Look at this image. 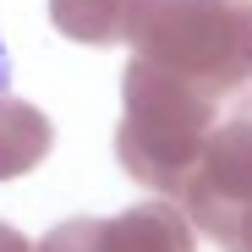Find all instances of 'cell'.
Wrapping results in <instances>:
<instances>
[{
    "mask_svg": "<svg viewBox=\"0 0 252 252\" xmlns=\"http://www.w3.org/2000/svg\"><path fill=\"white\" fill-rule=\"evenodd\" d=\"M33 252H110V220H66L44 241H33Z\"/></svg>",
    "mask_w": 252,
    "mask_h": 252,
    "instance_id": "cell-8",
    "label": "cell"
},
{
    "mask_svg": "<svg viewBox=\"0 0 252 252\" xmlns=\"http://www.w3.org/2000/svg\"><path fill=\"white\" fill-rule=\"evenodd\" d=\"M50 22L77 44H121L126 0H50Z\"/></svg>",
    "mask_w": 252,
    "mask_h": 252,
    "instance_id": "cell-6",
    "label": "cell"
},
{
    "mask_svg": "<svg viewBox=\"0 0 252 252\" xmlns=\"http://www.w3.org/2000/svg\"><path fill=\"white\" fill-rule=\"evenodd\" d=\"M236 203H252V88H241L230 110L214 121V132L197 154V170L181 192L187 220L208 214V208H236Z\"/></svg>",
    "mask_w": 252,
    "mask_h": 252,
    "instance_id": "cell-3",
    "label": "cell"
},
{
    "mask_svg": "<svg viewBox=\"0 0 252 252\" xmlns=\"http://www.w3.org/2000/svg\"><path fill=\"white\" fill-rule=\"evenodd\" d=\"M192 230H203L208 241H220V252H252V203L192 214Z\"/></svg>",
    "mask_w": 252,
    "mask_h": 252,
    "instance_id": "cell-7",
    "label": "cell"
},
{
    "mask_svg": "<svg viewBox=\"0 0 252 252\" xmlns=\"http://www.w3.org/2000/svg\"><path fill=\"white\" fill-rule=\"evenodd\" d=\"M50 148H55V126L44 110L28 99H0V181L28 176L33 164H44Z\"/></svg>",
    "mask_w": 252,
    "mask_h": 252,
    "instance_id": "cell-5",
    "label": "cell"
},
{
    "mask_svg": "<svg viewBox=\"0 0 252 252\" xmlns=\"http://www.w3.org/2000/svg\"><path fill=\"white\" fill-rule=\"evenodd\" d=\"M0 252H33V241H28L17 225H0Z\"/></svg>",
    "mask_w": 252,
    "mask_h": 252,
    "instance_id": "cell-9",
    "label": "cell"
},
{
    "mask_svg": "<svg viewBox=\"0 0 252 252\" xmlns=\"http://www.w3.org/2000/svg\"><path fill=\"white\" fill-rule=\"evenodd\" d=\"M192 247H197V230L187 220V208L170 197L137 203L110 220V252H192Z\"/></svg>",
    "mask_w": 252,
    "mask_h": 252,
    "instance_id": "cell-4",
    "label": "cell"
},
{
    "mask_svg": "<svg viewBox=\"0 0 252 252\" xmlns=\"http://www.w3.org/2000/svg\"><path fill=\"white\" fill-rule=\"evenodd\" d=\"M220 121V99L181 82L176 71H159L148 61H126L121 71V132H115V159L121 170L143 181L148 192L181 203L197 154Z\"/></svg>",
    "mask_w": 252,
    "mask_h": 252,
    "instance_id": "cell-1",
    "label": "cell"
},
{
    "mask_svg": "<svg viewBox=\"0 0 252 252\" xmlns=\"http://www.w3.org/2000/svg\"><path fill=\"white\" fill-rule=\"evenodd\" d=\"M121 44L214 99L241 94L252 82V0H126Z\"/></svg>",
    "mask_w": 252,
    "mask_h": 252,
    "instance_id": "cell-2",
    "label": "cell"
},
{
    "mask_svg": "<svg viewBox=\"0 0 252 252\" xmlns=\"http://www.w3.org/2000/svg\"><path fill=\"white\" fill-rule=\"evenodd\" d=\"M6 77H11V61H6V44H0V99H6Z\"/></svg>",
    "mask_w": 252,
    "mask_h": 252,
    "instance_id": "cell-10",
    "label": "cell"
}]
</instances>
